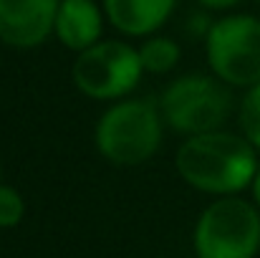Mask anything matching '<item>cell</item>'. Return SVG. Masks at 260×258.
Returning <instances> with one entry per match:
<instances>
[{
  "label": "cell",
  "instance_id": "4",
  "mask_svg": "<svg viewBox=\"0 0 260 258\" xmlns=\"http://www.w3.org/2000/svg\"><path fill=\"white\" fill-rule=\"evenodd\" d=\"M230 111V94L215 79L192 74L182 76L162 94V119L189 137L217 132Z\"/></svg>",
  "mask_w": 260,
  "mask_h": 258
},
{
  "label": "cell",
  "instance_id": "11",
  "mask_svg": "<svg viewBox=\"0 0 260 258\" xmlns=\"http://www.w3.org/2000/svg\"><path fill=\"white\" fill-rule=\"evenodd\" d=\"M240 127L245 139L260 150V84L250 86L240 104Z\"/></svg>",
  "mask_w": 260,
  "mask_h": 258
},
{
  "label": "cell",
  "instance_id": "2",
  "mask_svg": "<svg viewBox=\"0 0 260 258\" xmlns=\"http://www.w3.org/2000/svg\"><path fill=\"white\" fill-rule=\"evenodd\" d=\"M162 142V114L149 101H121L101 114L96 147L114 165H142Z\"/></svg>",
  "mask_w": 260,
  "mask_h": 258
},
{
  "label": "cell",
  "instance_id": "6",
  "mask_svg": "<svg viewBox=\"0 0 260 258\" xmlns=\"http://www.w3.org/2000/svg\"><path fill=\"white\" fill-rule=\"evenodd\" d=\"M142 71L139 51L121 41H99L79 53L74 81L91 99H119L139 84Z\"/></svg>",
  "mask_w": 260,
  "mask_h": 258
},
{
  "label": "cell",
  "instance_id": "3",
  "mask_svg": "<svg viewBox=\"0 0 260 258\" xmlns=\"http://www.w3.org/2000/svg\"><path fill=\"white\" fill-rule=\"evenodd\" d=\"M260 251V213L240 197H220L205 208L194 228L197 258H255Z\"/></svg>",
  "mask_w": 260,
  "mask_h": 258
},
{
  "label": "cell",
  "instance_id": "13",
  "mask_svg": "<svg viewBox=\"0 0 260 258\" xmlns=\"http://www.w3.org/2000/svg\"><path fill=\"white\" fill-rule=\"evenodd\" d=\"M200 3L207 5V8H230V5H235L240 0H200Z\"/></svg>",
  "mask_w": 260,
  "mask_h": 258
},
{
  "label": "cell",
  "instance_id": "14",
  "mask_svg": "<svg viewBox=\"0 0 260 258\" xmlns=\"http://www.w3.org/2000/svg\"><path fill=\"white\" fill-rule=\"evenodd\" d=\"M253 197H255V205L260 208V167H258V175H255V180H253Z\"/></svg>",
  "mask_w": 260,
  "mask_h": 258
},
{
  "label": "cell",
  "instance_id": "8",
  "mask_svg": "<svg viewBox=\"0 0 260 258\" xmlns=\"http://www.w3.org/2000/svg\"><path fill=\"white\" fill-rule=\"evenodd\" d=\"M56 36L71 51H86L99 43L101 13L93 0H61L56 13Z\"/></svg>",
  "mask_w": 260,
  "mask_h": 258
},
{
  "label": "cell",
  "instance_id": "1",
  "mask_svg": "<svg viewBox=\"0 0 260 258\" xmlns=\"http://www.w3.org/2000/svg\"><path fill=\"white\" fill-rule=\"evenodd\" d=\"M177 172L202 192L233 195L253 185L258 175L255 147L230 132H207L189 137L177 152Z\"/></svg>",
  "mask_w": 260,
  "mask_h": 258
},
{
  "label": "cell",
  "instance_id": "7",
  "mask_svg": "<svg viewBox=\"0 0 260 258\" xmlns=\"http://www.w3.org/2000/svg\"><path fill=\"white\" fill-rule=\"evenodd\" d=\"M61 0H0V41L15 48H33L56 25Z\"/></svg>",
  "mask_w": 260,
  "mask_h": 258
},
{
  "label": "cell",
  "instance_id": "9",
  "mask_svg": "<svg viewBox=\"0 0 260 258\" xmlns=\"http://www.w3.org/2000/svg\"><path fill=\"white\" fill-rule=\"evenodd\" d=\"M109 20L129 36L157 31L172 13L174 0H104Z\"/></svg>",
  "mask_w": 260,
  "mask_h": 258
},
{
  "label": "cell",
  "instance_id": "12",
  "mask_svg": "<svg viewBox=\"0 0 260 258\" xmlns=\"http://www.w3.org/2000/svg\"><path fill=\"white\" fill-rule=\"evenodd\" d=\"M25 203L15 187L0 185V228H13L23 220Z\"/></svg>",
  "mask_w": 260,
  "mask_h": 258
},
{
  "label": "cell",
  "instance_id": "10",
  "mask_svg": "<svg viewBox=\"0 0 260 258\" xmlns=\"http://www.w3.org/2000/svg\"><path fill=\"white\" fill-rule=\"evenodd\" d=\"M139 59L142 66L152 74H167L174 69V64L179 61V48L170 38H149L142 48H139Z\"/></svg>",
  "mask_w": 260,
  "mask_h": 258
},
{
  "label": "cell",
  "instance_id": "5",
  "mask_svg": "<svg viewBox=\"0 0 260 258\" xmlns=\"http://www.w3.org/2000/svg\"><path fill=\"white\" fill-rule=\"evenodd\" d=\"M207 59L212 71L233 86L260 84V20L230 15L207 33Z\"/></svg>",
  "mask_w": 260,
  "mask_h": 258
}]
</instances>
